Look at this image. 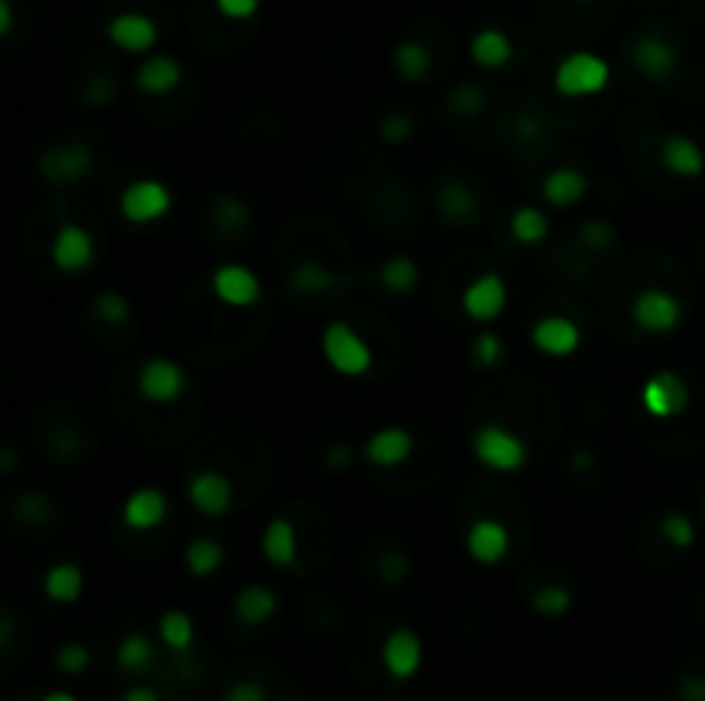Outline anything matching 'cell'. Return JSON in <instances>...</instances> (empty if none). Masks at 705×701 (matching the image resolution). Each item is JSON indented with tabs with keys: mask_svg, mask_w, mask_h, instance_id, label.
Segmentation results:
<instances>
[{
	"mask_svg": "<svg viewBox=\"0 0 705 701\" xmlns=\"http://www.w3.org/2000/svg\"><path fill=\"white\" fill-rule=\"evenodd\" d=\"M320 358L341 379H365L375 368L372 344L348 320H331L320 331Z\"/></svg>",
	"mask_w": 705,
	"mask_h": 701,
	"instance_id": "6da1fadb",
	"label": "cell"
},
{
	"mask_svg": "<svg viewBox=\"0 0 705 701\" xmlns=\"http://www.w3.org/2000/svg\"><path fill=\"white\" fill-rule=\"evenodd\" d=\"M472 458L496 475H516L530 464V448L520 433L503 424H482L472 433Z\"/></svg>",
	"mask_w": 705,
	"mask_h": 701,
	"instance_id": "7a4b0ae2",
	"label": "cell"
},
{
	"mask_svg": "<svg viewBox=\"0 0 705 701\" xmlns=\"http://www.w3.org/2000/svg\"><path fill=\"white\" fill-rule=\"evenodd\" d=\"M173 206H176L173 186L155 176L131 179L121 190V197H117V214L131 227H152L158 221H166L173 214Z\"/></svg>",
	"mask_w": 705,
	"mask_h": 701,
	"instance_id": "3957f363",
	"label": "cell"
},
{
	"mask_svg": "<svg viewBox=\"0 0 705 701\" xmlns=\"http://www.w3.org/2000/svg\"><path fill=\"white\" fill-rule=\"evenodd\" d=\"M609 80H613V66L589 49L568 52L554 66V90L568 100L596 97V93L609 86Z\"/></svg>",
	"mask_w": 705,
	"mask_h": 701,
	"instance_id": "277c9868",
	"label": "cell"
},
{
	"mask_svg": "<svg viewBox=\"0 0 705 701\" xmlns=\"http://www.w3.org/2000/svg\"><path fill=\"white\" fill-rule=\"evenodd\" d=\"M630 320L637 331H644L650 337H668L678 331L681 323H685V302L665 286H647L633 296Z\"/></svg>",
	"mask_w": 705,
	"mask_h": 701,
	"instance_id": "5b68a950",
	"label": "cell"
},
{
	"mask_svg": "<svg viewBox=\"0 0 705 701\" xmlns=\"http://www.w3.org/2000/svg\"><path fill=\"white\" fill-rule=\"evenodd\" d=\"M637 403L650 419H678V416H685L692 406V389L674 368H661L641 382Z\"/></svg>",
	"mask_w": 705,
	"mask_h": 701,
	"instance_id": "8992f818",
	"label": "cell"
},
{
	"mask_svg": "<svg viewBox=\"0 0 705 701\" xmlns=\"http://www.w3.org/2000/svg\"><path fill=\"white\" fill-rule=\"evenodd\" d=\"M35 166H38V176L49 186H73L93 173L97 155L83 142H56L38 152Z\"/></svg>",
	"mask_w": 705,
	"mask_h": 701,
	"instance_id": "52a82bcc",
	"label": "cell"
},
{
	"mask_svg": "<svg viewBox=\"0 0 705 701\" xmlns=\"http://www.w3.org/2000/svg\"><path fill=\"white\" fill-rule=\"evenodd\" d=\"M49 259L62 275H83L97 262V238L77 221H62L52 234Z\"/></svg>",
	"mask_w": 705,
	"mask_h": 701,
	"instance_id": "ba28073f",
	"label": "cell"
},
{
	"mask_svg": "<svg viewBox=\"0 0 705 701\" xmlns=\"http://www.w3.org/2000/svg\"><path fill=\"white\" fill-rule=\"evenodd\" d=\"M210 293L227 310H251L262 299L266 286L258 278V272L248 269L245 262H221L210 272Z\"/></svg>",
	"mask_w": 705,
	"mask_h": 701,
	"instance_id": "9c48e42d",
	"label": "cell"
},
{
	"mask_svg": "<svg viewBox=\"0 0 705 701\" xmlns=\"http://www.w3.org/2000/svg\"><path fill=\"white\" fill-rule=\"evenodd\" d=\"M186 389H190V376H186V368L173 358H149L145 365L138 368V392L141 400H149L155 406H173L179 403Z\"/></svg>",
	"mask_w": 705,
	"mask_h": 701,
	"instance_id": "30bf717a",
	"label": "cell"
},
{
	"mask_svg": "<svg viewBox=\"0 0 705 701\" xmlns=\"http://www.w3.org/2000/svg\"><path fill=\"white\" fill-rule=\"evenodd\" d=\"M416 451V437L410 427L386 424L379 430H372L362 443V461L375 472H392V467H403Z\"/></svg>",
	"mask_w": 705,
	"mask_h": 701,
	"instance_id": "8fae6325",
	"label": "cell"
},
{
	"mask_svg": "<svg viewBox=\"0 0 705 701\" xmlns=\"http://www.w3.org/2000/svg\"><path fill=\"white\" fill-rule=\"evenodd\" d=\"M509 307V283L500 272H482L461 289V310L475 323L500 320Z\"/></svg>",
	"mask_w": 705,
	"mask_h": 701,
	"instance_id": "7c38bea8",
	"label": "cell"
},
{
	"mask_svg": "<svg viewBox=\"0 0 705 701\" xmlns=\"http://www.w3.org/2000/svg\"><path fill=\"white\" fill-rule=\"evenodd\" d=\"M581 341H585L581 326L572 317H564V313H548V317H540L530 326L533 350H537V355H544V358H554V361L575 358Z\"/></svg>",
	"mask_w": 705,
	"mask_h": 701,
	"instance_id": "4fadbf2b",
	"label": "cell"
},
{
	"mask_svg": "<svg viewBox=\"0 0 705 701\" xmlns=\"http://www.w3.org/2000/svg\"><path fill=\"white\" fill-rule=\"evenodd\" d=\"M633 66L650 83H668L681 69V49L665 35H637L633 38Z\"/></svg>",
	"mask_w": 705,
	"mask_h": 701,
	"instance_id": "5bb4252c",
	"label": "cell"
},
{
	"mask_svg": "<svg viewBox=\"0 0 705 701\" xmlns=\"http://www.w3.org/2000/svg\"><path fill=\"white\" fill-rule=\"evenodd\" d=\"M186 499L207 520H224L234 506V482L224 472L203 467L190 482H186Z\"/></svg>",
	"mask_w": 705,
	"mask_h": 701,
	"instance_id": "9a60e30c",
	"label": "cell"
},
{
	"mask_svg": "<svg viewBox=\"0 0 705 701\" xmlns=\"http://www.w3.org/2000/svg\"><path fill=\"white\" fill-rule=\"evenodd\" d=\"M104 35L110 38L114 49H121L128 56H149L158 45V25L155 17H149L145 11H121L107 21Z\"/></svg>",
	"mask_w": 705,
	"mask_h": 701,
	"instance_id": "2e32d148",
	"label": "cell"
},
{
	"mask_svg": "<svg viewBox=\"0 0 705 701\" xmlns=\"http://www.w3.org/2000/svg\"><path fill=\"white\" fill-rule=\"evenodd\" d=\"M465 550H468V557L475 560V565L496 568V565H503V560L509 557V550H513V533H509L506 523L492 520V516H482V520H475L472 526H468Z\"/></svg>",
	"mask_w": 705,
	"mask_h": 701,
	"instance_id": "e0dca14e",
	"label": "cell"
},
{
	"mask_svg": "<svg viewBox=\"0 0 705 701\" xmlns=\"http://www.w3.org/2000/svg\"><path fill=\"white\" fill-rule=\"evenodd\" d=\"M383 667L396 681H413L423 667V640L416 629L399 626L383 640Z\"/></svg>",
	"mask_w": 705,
	"mask_h": 701,
	"instance_id": "ac0fdd59",
	"label": "cell"
},
{
	"mask_svg": "<svg viewBox=\"0 0 705 701\" xmlns=\"http://www.w3.org/2000/svg\"><path fill=\"white\" fill-rule=\"evenodd\" d=\"M169 516V496L155 485L134 488L121 506V523L134 533H152Z\"/></svg>",
	"mask_w": 705,
	"mask_h": 701,
	"instance_id": "d6986e66",
	"label": "cell"
},
{
	"mask_svg": "<svg viewBox=\"0 0 705 701\" xmlns=\"http://www.w3.org/2000/svg\"><path fill=\"white\" fill-rule=\"evenodd\" d=\"M657 158H661V166L678 176V179H698L705 176V152L695 138L681 134V131H671L661 138V148H657Z\"/></svg>",
	"mask_w": 705,
	"mask_h": 701,
	"instance_id": "ffe728a7",
	"label": "cell"
},
{
	"mask_svg": "<svg viewBox=\"0 0 705 701\" xmlns=\"http://www.w3.org/2000/svg\"><path fill=\"white\" fill-rule=\"evenodd\" d=\"M183 80H186L183 62L176 56H166V52H155L149 59H141L134 69V86L141 93H149V97H166V93L183 86Z\"/></svg>",
	"mask_w": 705,
	"mask_h": 701,
	"instance_id": "44dd1931",
	"label": "cell"
},
{
	"mask_svg": "<svg viewBox=\"0 0 705 701\" xmlns=\"http://www.w3.org/2000/svg\"><path fill=\"white\" fill-rule=\"evenodd\" d=\"M589 193V176L575 166H557L540 179V200L554 210H572Z\"/></svg>",
	"mask_w": 705,
	"mask_h": 701,
	"instance_id": "7402d4cb",
	"label": "cell"
},
{
	"mask_svg": "<svg viewBox=\"0 0 705 701\" xmlns=\"http://www.w3.org/2000/svg\"><path fill=\"white\" fill-rule=\"evenodd\" d=\"M468 56H472V62L479 69H489V73H500V69H506L516 56V45L513 38L503 32V28H479L472 38H468Z\"/></svg>",
	"mask_w": 705,
	"mask_h": 701,
	"instance_id": "603a6c76",
	"label": "cell"
},
{
	"mask_svg": "<svg viewBox=\"0 0 705 701\" xmlns=\"http://www.w3.org/2000/svg\"><path fill=\"white\" fill-rule=\"evenodd\" d=\"M262 557L269 560L272 568H293L296 557H299V533H296V523L286 520V516H275L266 523L262 530Z\"/></svg>",
	"mask_w": 705,
	"mask_h": 701,
	"instance_id": "cb8c5ba5",
	"label": "cell"
},
{
	"mask_svg": "<svg viewBox=\"0 0 705 701\" xmlns=\"http://www.w3.org/2000/svg\"><path fill=\"white\" fill-rule=\"evenodd\" d=\"M437 210L448 224H475L482 214V197L468 182H444L437 190Z\"/></svg>",
	"mask_w": 705,
	"mask_h": 701,
	"instance_id": "d4e9b609",
	"label": "cell"
},
{
	"mask_svg": "<svg viewBox=\"0 0 705 701\" xmlns=\"http://www.w3.org/2000/svg\"><path fill=\"white\" fill-rule=\"evenodd\" d=\"M86 589V574L77 560H56L42 578V592L56 605H77Z\"/></svg>",
	"mask_w": 705,
	"mask_h": 701,
	"instance_id": "484cf974",
	"label": "cell"
},
{
	"mask_svg": "<svg viewBox=\"0 0 705 701\" xmlns=\"http://www.w3.org/2000/svg\"><path fill=\"white\" fill-rule=\"evenodd\" d=\"M279 613V595L269 584H245V589L234 595V619L242 626H266Z\"/></svg>",
	"mask_w": 705,
	"mask_h": 701,
	"instance_id": "4316f807",
	"label": "cell"
},
{
	"mask_svg": "<svg viewBox=\"0 0 705 701\" xmlns=\"http://www.w3.org/2000/svg\"><path fill=\"white\" fill-rule=\"evenodd\" d=\"M509 238L524 248H540L551 238V214L537 203H520L509 214Z\"/></svg>",
	"mask_w": 705,
	"mask_h": 701,
	"instance_id": "83f0119b",
	"label": "cell"
},
{
	"mask_svg": "<svg viewBox=\"0 0 705 701\" xmlns=\"http://www.w3.org/2000/svg\"><path fill=\"white\" fill-rule=\"evenodd\" d=\"M392 69L403 83H423L434 73V52L420 38H399L392 49Z\"/></svg>",
	"mask_w": 705,
	"mask_h": 701,
	"instance_id": "f1b7e54d",
	"label": "cell"
},
{
	"mask_svg": "<svg viewBox=\"0 0 705 701\" xmlns=\"http://www.w3.org/2000/svg\"><path fill=\"white\" fill-rule=\"evenodd\" d=\"M186 571H190V578H214L221 568H224V560H227V550L224 544L218 540V536H197V540L186 544Z\"/></svg>",
	"mask_w": 705,
	"mask_h": 701,
	"instance_id": "f546056e",
	"label": "cell"
},
{
	"mask_svg": "<svg viewBox=\"0 0 705 701\" xmlns=\"http://www.w3.org/2000/svg\"><path fill=\"white\" fill-rule=\"evenodd\" d=\"M379 283L392 296H410L420 286V262L413 254H389L379 262Z\"/></svg>",
	"mask_w": 705,
	"mask_h": 701,
	"instance_id": "4dcf8cb0",
	"label": "cell"
},
{
	"mask_svg": "<svg viewBox=\"0 0 705 701\" xmlns=\"http://www.w3.org/2000/svg\"><path fill=\"white\" fill-rule=\"evenodd\" d=\"M290 289L293 293H299V296H320V293H327L334 286V272L327 269L324 262H317V259H299L293 269H290Z\"/></svg>",
	"mask_w": 705,
	"mask_h": 701,
	"instance_id": "1f68e13d",
	"label": "cell"
},
{
	"mask_svg": "<svg viewBox=\"0 0 705 701\" xmlns=\"http://www.w3.org/2000/svg\"><path fill=\"white\" fill-rule=\"evenodd\" d=\"M158 640L166 643L173 653H186L197 640V626L183 609H166L158 616Z\"/></svg>",
	"mask_w": 705,
	"mask_h": 701,
	"instance_id": "d6a6232c",
	"label": "cell"
},
{
	"mask_svg": "<svg viewBox=\"0 0 705 701\" xmlns=\"http://www.w3.org/2000/svg\"><path fill=\"white\" fill-rule=\"evenodd\" d=\"M572 605H575V595L568 584H557V581H548V584H540L537 592H530V609L537 616H544V619H561V616H568L572 613Z\"/></svg>",
	"mask_w": 705,
	"mask_h": 701,
	"instance_id": "836d02e7",
	"label": "cell"
},
{
	"mask_svg": "<svg viewBox=\"0 0 705 701\" xmlns=\"http://www.w3.org/2000/svg\"><path fill=\"white\" fill-rule=\"evenodd\" d=\"M117 667L128 670V674H141L149 670L155 661V643L145 633H125L121 643H117Z\"/></svg>",
	"mask_w": 705,
	"mask_h": 701,
	"instance_id": "e575fe53",
	"label": "cell"
},
{
	"mask_svg": "<svg viewBox=\"0 0 705 701\" xmlns=\"http://www.w3.org/2000/svg\"><path fill=\"white\" fill-rule=\"evenodd\" d=\"M90 310H93V317H97L101 323H107V326H121V323H128L134 317L131 299L125 293H117V289H104V293L93 296Z\"/></svg>",
	"mask_w": 705,
	"mask_h": 701,
	"instance_id": "d590c367",
	"label": "cell"
},
{
	"mask_svg": "<svg viewBox=\"0 0 705 701\" xmlns=\"http://www.w3.org/2000/svg\"><path fill=\"white\" fill-rule=\"evenodd\" d=\"M210 221H214L224 234H238V230L251 227V210L238 197H218L214 206H210Z\"/></svg>",
	"mask_w": 705,
	"mask_h": 701,
	"instance_id": "8d00e7d4",
	"label": "cell"
},
{
	"mask_svg": "<svg viewBox=\"0 0 705 701\" xmlns=\"http://www.w3.org/2000/svg\"><path fill=\"white\" fill-rule=\"evenodd\" d=\"M503 358H506V341L496 331H482L472 337V344H468V361H472L479 371L503 365Z\"/></svg>",
	"mask_w": 705,
	"mask_h": 701,
	"instance_id": "74e56055",
	"label": "cell"
},
{
	"mask_svg": "<svg viewBox=\"0 0 705 701\" xmlns=\"http://www.w3.org/2000/svg\"><path fill=\"white\" fill-rule=\"evenodd\" d=\"M661 536L674 550H692L695 540H698V526H695V520L689 516V512L671 509V512H665V520H661Z\"/></svg>",
	"mask_w": 705,
	"mask_h": 701,
	"instance_id": "f35d334b",
	"label": "cell"
},
{
	"mask_svg": "<svg viewBox=\"0 0 705 701\" xmlns=\"http://www.w3.org/2000/svg\"><path fill=\"white\" fill-rule=\"evenodd\" d=\"M375 131H379V142L386 145H407L413 142V134H416V121L407 114V110H386L379 117V124H375Z\"/></svg>",
	"mask_w": 705,
	"mask_h": 701,
	"instance_id": "ab89813d",
	"label": "cell"
},
{
	"mask_svg": "<svg viewBox=\"0 0 705 701\" xmlns=\"http://www.w3.org/2000/svg\"><path fill=\"white\" fill-rule=\"evenodd\" d=\"M489 107V93L479 83H458L448 93V110L455 117H479Z\"/></svg>",
	"mask_w": 705,
	"mask_h": 701,
	"instance_id": "60d3db41",
	"label": "cell"
},
{
	"mask_svg": "<svg viewBox=\"0 0 705 701\" xmlns=\"http://www.w3.org/2000/svg\"><path fill=\"white\" fill-rule=\"evenodd\" d=\"M52 664L62 670V674H83L86 667H90V650H86V643H77V640H69V643H62L59 650H56V657H52Z\"/></svg>",
	"mask_w": 705,
	"mask_h": 701,
	"instance_id": "b9f144b4",
	"label": "cell"
},
{
	"mask_svg": "<svg viewBox=\"0 0 705 701\" xmlns=\"http://www.w3.org/2000/svg\"><path fill=\"white\" fill-rule=\"evenodd\" d=\"M578 234H581V241L589 248H596V251H609L616 245V227L606 224V221H585Z\"/></svg>",
	"mask_w": 705,
	"mask_h": 701,
	"instance_id": "7bdbcfd3",
	"label": "cell"
},
{
	"mask_svg": "<svg viewBox=\"0 0 705 701\" xmlns=\"http://www.w3.org/2000/svg\"><path fill=\"white\" fill-rule=\"evenodd\" d=\"M214 8L227 21H251L258 11H262V0H214Z\"/></svg>",
	"mask_w": 705,
	"mask_h": 701,
	"instance_id": "ee69618b",
	"label": "cell"
},
{
	"mask_svg": "<svg viewBox=\"0 0 705 701\" xmlns=\"http://www.w3.org/2000/svg\"><path fill=\"white\" fill-rule=\"evenodd\" d=\"M224 701H269V691L258 681H238L224 691Z\"/></svg>",
	"mask_w": 705,
	"mask_h": 701,
	"instance_id": "f6af8a7d",
	"label": "cell"
},
{
	"mask_svg": "<svg viewBox=\"0 0 705 701\" xmlns=\"http://www.w3.org/2000/svg\"><path fill=\"white\" fill-rule=\"evenodd\" d=\"M678 698L681 701H705V674H685V677H681Z\"/></svg>",
	"mask_w": 705,
	"mask_h": 701,
	"instance_id": "bcb514c9",
	"label": "cell"
},
{
	"mask_svg": "<svg viewBox=\"0 0 705 701\" xmlns=\"http://www.w3.org/2000/svg\"><path fill=\"white\" fill-rule=\"evenodd\" d=\"M324 458H327V467H331V472H341V467H348V464H351V461H355L359 454H355V451H351V448H348V443H334V448H331V451H327Z\"/></svg>",
	"mask_w": 705,
	"mask_h": 701,
	"instance_id": "7dc6e473",
	"label": "cell"
},
{
	"mask_svg": "<svg viewBox=\"0 0 705 701\" xmlns=\"http://www.w3.org/2000/svg\"><path fill=\"white\" fill-rule=\"evenodd\" d=\"M568 467H572L575 475L592 472V467H596V454H592V451H585V448H578V451H572V454H568Z\"/></svg>",
	"mask_w": 705,
	"mask_h": 701,
	"instance_id": "c3c4849f",
	"label": "cell"
},
{
	"mask_svg": "<svg viewBox=\"0 0 705 701\" xmlns=\"http://www.w3.org/2000/svg\"><path fill=\"white\" fill-rule=\"evenodd\" d=\"M14 32V4L11 0H0V38H11Z\"/></svg>",
	"mask_w": 705,
	"mask_h": 701,
	"instance_id": "681fc988",
	"label": "cell"
},
{
	"mask_svg": "<svg viewBox=\"0 0 705 701\" xmlns=\"http://www.w3.org/2000/svg\"><path fill=\"white\" fill-rule=\"evenodd\" d=\"M121 701H158V694H155L152 688H145V685H134V688L125 691Z\"/></svg>",
	"mask_w": 705,
	"mask_h": 701,
	"instance_id": "f907efd6",
	"label": "cell"
},
{
	"mask_svg": "<svg viewBox=\"0 0 705 701\" xmlns=\"http://www.w3.org/2000/svg\"><path fill=\"white\" fill-rule=\"evenodd\" d=\"M14 464H17V461H14V448H4V454H0V472L11 475V472H14Z\"/></svg>",
	"mask_w": 705,
	"mask_h": 701,
	"instance_id": "816d5d0a",
	"label": "cell"
},
{
	"mask_svg": "<svg viewBox=\"0 0 705 701\" xmlns=\"http://www.w3.org/2000/svg\"><path fill=\"white\" fill-rule=\"evenodd\" d=\"M42 701H80V698L73 691H49Z\"/></svg>",
	"mask_w": 705,
	"mask_h": 701,
	"instance_id": "f5cc1de1",
	"label": "cell"
},
{
	"mask_svg": "<svg viewBox=\"0 0 705 701\" xmlns=\"http://www.w3.org/2000/svg\"><path fill=\"white\" fill-rule=\"evenodd\" d=\"M578 4H596V0H578Z\"/></svg>",
	"mask_w": 705,
	"mask_h": 701,
	"instance_id": "db71d44e",
	"label": "cell"
},
{
	"mask_svg": "<svg viewBox=\"0 0 705 701\" xmlns=\"http://www.w3.org/2000/svg\"><path fill=\"white\" fill-rule=\"evenodd\" d=\"M702 516H705V499H702Z\"/></svg>",
	"mask_w": 705,
	"mask_h": 701,
	"instance_id": "11a10c76",
	"label": "cell"
}]
</instances>
